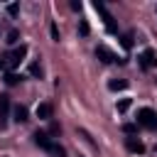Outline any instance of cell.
<instances>
[{"instance_id": "obj_1", "label": "cell", "mask_w": 157, "mask_h": 157, "mask_svg": "<svg viewBox=\"0 0 157 157\" xmlns=\"http://www.w3.org/2000/svg\"><path fill=\"white\" fill-rule=\"evenodd\" d=\"M34 142H37L42 150L52 152L54 157H64V155H66V152H64V147H61V145H56V142L49 137V132H39V130H37V132H34Z\"/></svg>"}, {"instance_id": "obj_2", "label": "cell", "mask_w": 157, "mask_h": 157, "mask_svg": "<svg viewBox=\"0 0 157 157\" xmlns=\"http://www.w3.org/2000/svg\"><path fill=\"white\" fill-rule=\"evenodd\" d=\"M137 125H142L147 130H157V113L152 108H140L137 110Z\"/></svg>"}, {"instance_id": "obj_3", "label": "cell", "mask_w": 157, "mask_h": 157, "mask_svg": "<svg viewBox=\"0 0 157 157\" xmlns=\"http://www.w3.org/2000/svg\"><path fill=\"white\" fill-rule=\"evenodd\" d=\"M137 61H140V69L147 71V69H152V66L157 64V52H155V49H145V52L137 56Z\"/></svg>"}, {"instance_id": "obj_4", "label": "cell", "mask_w": 157, "mask_h": 157, "mask_svg": "<svg viewBox=\"0 0 157 157\" xmlns=\"http://www.w3.org/2000/svg\"><path fill=\"white\" fill-rule=\"evenodd\" d=\"M93 7H96V12L103 17V22H105V27H108V32H115V22H113V17H110V12L105 10V5L103 2H93Z\"/></svg>"}, {"instance_id": "obj_5", "label": "cell", "mask_w": 157, "mask_h": 157, "mask_svg": "<svg viewBox=\"0 0 157 157\" xmlns=\"http://www.w3.org/2000/svg\"><path fill=\"white\" fill-rule=\"evenodd\" d=\"M96 56H98L101 61H105V64H113V61L118 59V56H115V54H113L105 44H98V47H96Z\"/></svg>"}, {"instance_id": "obj_6", "label": "cell", "mask_w": 157, "mask_h": 157, "mask_svg": "<svg viewBox=\"0 0 157 157\" xmlns=\"http://www.w3.org/2000/svg\"><path fill=\"white\" fill-rule=\"evenodd\" d=\"M52 110H54V108H52V103H47V101H44V103H37L34 115H37L39 120H49V118H52Z\"/></svg>"}, {"instance_id": "obj_7", "label": "cell", "mask_w": 157, "mask_h": 157, "mask_svg": "<svg viewBox=\"0 0 157 157\" xmlns=\"http://www.w3.org/2000/svg\"><path fill=\"white\" fill-rule=\"evenodd\" d=\"M7 118H10V98L0 96V128H5Z\"/></svg>"}, {"instance_id": "obj_8", "label": "cell", "mask_w": 157, "mask_h": 157, "mask_svg": "<svg viewBox=\"0 0 157 157\" xmlns=\"http://www.w3.org/2000/svg\"><path fill=\"white\" fill-rule=\"evenodd\" d=\"M25 54H27V47L22 44L20 49H15V52H12L10 56H7V59H10V66H17V64H20L22 59H25Z\"/></svg>"}, {"instance_id": "obj_9", "label": "cell", "mask_w": 157, "mask_h": 157, "mask_svg": "<svg viewBox=\"0 0 157 157\" xmlns=\"http://www.w3.org/2000/svg\"><path fill=\"white\" fill-rule=\"evenodd\" d=\"M125 147H128L130 152H135V155H142V152H145V145H142L140 140H135V137H128V140H125Z\"/></svg>"}, {"instance_id": "obj_10", "label": "cell", "mask_w": 157, "mask_h": 157, "mask_svg": "<svg viewBox=\"0 0 157 157\" xmlns=\"http://www.w3.org/2000/svg\"><path fill=\"white\" fill-rule=\"evenodd\" d=\"M108 88H110V91H125V88H128V81H123V78L115 81V78H113V81H108Z\"/></svg>"}, {"instance_id": "obj_11", "label": "cell", "mask_w": 157, "mask_h": 157, "mask_svg": "<svg viewBox=\"0 0 157 157\" xmlns=\"http://www.w3.org/2000/svg\"><path fill=\"white\" fill-rule=\"evenodd\" d=\"M15 120L17 123H27V108L25 105H17L15 108Z\"/></svg>"}, {"instance_id": "obj_12", "label": "cell", "mask_w": 157, "mask_h": 157, "mask_svg": "<svg viewBox=\"0 0 157 157\" xmlns=\"http://www.w3.org/2000/svg\"><path fill=\"white\" fill-rule=\"evenodd\" d=\"M130 103H132V101H130V98H120V101H118V103H115V108H118V113H125V110H128V108H130Z\"/></svg>"}, {"instance_id": "obj_13", "label": "cell", "mask_w": 157, "mask_h": 157, "mask_svg": "<svg viewBox=\"0 0 157 157\" xmlns=\"http://www.w3.org/2000/svg\"><path fill=\"white\" fill-rule=\"evenodd\" d=\"M29 74H32V76H42V64H39V61H32V64H29Z\"/></svg>"}, {"instance_id": "obj_14", "label": "cell", "mask_w": 157, "mask_h": 157, "mask_svg": "<svg viewBox=\"0 0 157 157\" xmlns=\"http://www.w3.org/2000/svg\"><path fill=\"white\" fill-rule=\"evenodd\" d=\"M17 39H20V32H17V29H10V32H7V42H10V44H15Z\"/></svg>"}, {"instance_id": "obj_15", "label": "cell", "mask_w": 157, "mask_h": 157, "mask_svg": "<svg viewBox=\"0 0 157 157\" xmlns=\"http://www.w3.org/2000/svg\"><path fill=\"white\" fill-rule=\"evenodd\" d=\"M20 78H22V76H17V74H7V76H5V81H7V86H15V83H17Z\"/></svg>"}, {"instance_id": "obj_16", "label": "cell", "mask_w": 157, "mask_h": 157, "mask_svg": "<svg viewBox=\"0 0 157 157\" xmlns=\"http://www.w3.org/2000/svg\"><path fill=\"white\" fill-rule=\"evenodd\" d=\"M17 12H20V5H17V2H12V5H7V15H10V17H15Z\"/></svg>"}, {"instance_id": "obj_17", "label": "cell", "mask_w": 157, "mask_h": 157, "mask_svg": "<svg viewBox=\"0 0 157 157\" xmlns=\"http://www.w3.org/2000/svg\"><path fill=\"white\" fill-rule=\"evenodd\" d=\"M123 47H125V49L132 47V34H123Z\"/></svg>"}, {"instance_id": "obj_18", "label": "cell", "mask_w": 157, "mask_h": 157, "mask_svg": "<svg viewBox=\"0 0 157 157\" xmlns=\"http://www.w3.org/2000/svg\"><path fill=\"white\" fill-rule=\"evenodd\" d=\"M78 32H81L83 37L88 34V22H86V20H81V25H78Z\"/></svg>"}, {"instance_id": "obj_19", "label": "cell", "mask_w": 157, "mask_h": 157, "mask_svg": "<svg viewBox=\"0 0 157 157\" xmlns=\"http://www.w3.org/2000/svg\"><path fill=\"white\" fill-rule=\"evenodd\" d=\"M123 130H125V132H135V130H137V125H135V123H128Z\"/></svg>"}, {"instance_id": "obj_20", "label": "cell", "mask_w": 157, "mask_h": 157, "mask_svg": "<svg viewBox=\"0 0 157 157\" xmlns=\"http://www.w3.org/2000/svg\"><path fill=\"white\" fill-rule=\"evenodd\" d=\"M52 37L59 42V29H56V25H52Z\"/></svg>"}, {"instance_id": "obj_21", "label": "cell", "mask_w": 157, "mask_h": 157, "mask_svg": "<svg viewBox=\"0 0 157 157\" xmlns=\"http://www.w3.org/2000/svg\"><path fill=\"white\" fill-rule=\"evenodd\" d=\"M5 59H7V56H0V69H5V66H7V61H5Z\"/></svg>"}]
</instances>
